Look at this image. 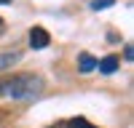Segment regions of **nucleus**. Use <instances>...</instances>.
<instances>
[{"label": "nucleus", "mask_w": 134, "mask_h": 128, "mask_svg": "<svg viewBox=\"0 0 134 128\" xmlns=\"http://www.w3.org/2000/svg\"><path fill=\"white\" fill-rule=\"evenodd\" d=\"M0 27H3V19H0Z\"/></svg>", "instance_id": "obj_9"}, {"label": "nucleus", "mask_w": 134, "mask_h": 128, "mask_svg": "<svg viewBox=\"0 0 134 128\" xmlns=\"http://www.w3.org/2000/svg\"><path fill=\"white\" fill-rule=\"evenodd\" d=\"M40 88H43V80L38 75H19L5 85V93L14 96V99H32V96L40 93Z\"/></svg>", "instance_id": "obj_1"}, {"label": "nucleus", "mask_w": 134, "mask_h": 128, "mask_svg": "<svg viewBox=\"0 0 134 128\" xmlns=\"http://www.w3.org/2000/svg\"><path fill=\"white\" fill-rule=\"evenodd\" d=\"M113 3H115V0H94L91 8H94V11H105V8H110Z\"/></svg>", "instance_id": "obj_7"}, {"label": "nucleus", "mask_w": 134, "mask_h": 128, "mask_svg": "<svg viewBox=\"0 0 134 128\" xmlns=\"http://www.w3.org/2000/svg\"><path fill=\"white\" fill-rule=\"evenodd\" d=\"M30 46L35 48V51L48 48V46H51V35H48L43 27H32V29H30Z\"/></svg>", "instance_id": "obj_2"}, {"label": "nucleus", "mask_w": 134, "mask_h": 128, "mask_svg": "<svg viewBox=\"0 0 134 128\" xmlns=\"http://www.w3.org/2000/svg\"><path fill=\"white\" fill-rule=\"evenodd\" d=\"M8 3H11V0H0V5H8Z\"/></svg>", "instance_id": "obj_8"}, {"label": "nucleus", "mask_w": 134, "mask_h": 128, "mask_svg": "<svg viewBox=\"0 0 134 128\" xmlns=\"http://www.w3.org/2000/svg\"><path fill=\"white\" fill-rule=\"evenodd\" d=\"M19 56H16V53H5V56H0V69H5L8 67V64H14Z\"/></svg>", "instance_id": "obj_6"}, {"label": "nucleus", "mask_w": 134, "mask_h": 128, "mask_svg": "<svg viewBox=\"0 0 134 128\" xmlns=\"http://www.w3.org/2000/svg\"><path fill=\"white\" fill-rule=\"evenodd\" d=\"M70 128H97V125H91L86 117H72V120H70Z\"/></svg>", "instance_id": "obj_5"}, {"label": "nucleus", "mask_w": 134, "mask_h": 128, "mask_svg": "<svg viewBox=\"0 0 134 128\" xmlns=\"http://www.w3.org/2000/svg\"><path fill=\"white\" fill-rule=\"evenodd\" d=\"M97 69V59L91 56V53H81V56H78V72H94Z\"/></svg>", "instance_id": "obj_3"}, {"label": "nucleus", "mask_w": 134, "mask_h": 128, "mask_svg": "<svg viewBox=\"0 0 134 128\" xmlns=\"http://www.w3.org/2000/svg\"><path fill=\"white\" fill-rule=\"evenodd\" d=\"M97 67H99L102 75H113L118 69V56H105L102 61H97Z\"/></svg>", "instance_id": "obj_4"}]
</instances>
